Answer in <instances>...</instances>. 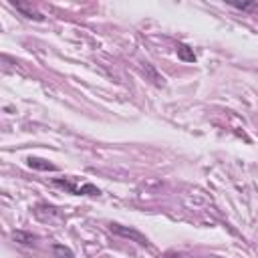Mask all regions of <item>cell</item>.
<instances>
[{
    "label": "cell",
    "mask_w": 258,
    "mask_h": 258,
    "mask_svg": "<svg viewBox=\"0 0 258 258\" xmlns=\"http://www.w3.org/2000/svg\"><path fill=\"white\" fill-rule=\"evenodd\" d=\"M111 228V232L113 234H119V236H125V238H131L133 242H138V244H141V246H149V242H147V238L141 234V232H138V230H133V228H125V226H119V224H111L109 226Z\"/></svg>",
    "instance_id": "1"
},
{
    "label": "cell",
    "mask_w": 258,
    "mask_h": 258,
    "mask_svg": "<svg viewBox=\"0 0 258 258\" xmlns=\"http://www.w3.org/2000/svg\"><path fill=\"white\" fill-rule=\"evenodd\" d=\"M55 184L57 186H61V188H65V189H69L71 194H77V196H81V194H89V196H99L101 192L95 186H91V184H85V186H81V188H77L75 184H71V182H67V180H55Z\"/></svg>",
    "instance_id": "2"
},
{
    "label": "cell",
    "mask_w": 258,
    "mask_h": 258,
    "mask_svg": "<svg viewBox=\"0 0 258 258\" xmlns=\"http://www.w3.org/2000/svg\"><path fill=\"white\" fill-rule=\"evenodd\" d=\"M12 6H15L20 12V15H24L26 18H31V20H43V15H40V12H36L29 4H24V2H12Z\"/></svg>",
    "instance_id": "3"
},
{
    "label": "cell",
    "mask_w": 258,
    "mask_h": 258,
    "mask_svg": "<svg viewBox=\"0 0 258 258\" xmlns=\"http://www.w3.org/2000/svg\"><path fill=\"white\" fill-rule=\"evenodd\" d=\"M29 166H31L33 170H40V172H55V170H57L52 164H49V161L40 159V157H29Z\"/></svg>",
    "instance_id": "4"
},
{
    "label": "cell",
    "mask_w": 258,
    "mask_h": 258,
    "mask_svg": "<svg viewBox=\"0 0 258 258\" xmlns=\"http://www.w3.org/2000/svg\"><path fill=\"white\" fill-rule=\"evenodd\" d=\"M12 238H15L18 244H34V236L29 234V232H20V230H17V232H12Z\"/></svg>",
    "instance_id": "5"
},
{
    "label": "cell",
    "mask_w": 258,
    "mask_h": 258,
    "mask_svg": "<svg viewBox=\"0 0 258 258\" xmlns=\"http://www.w3.org/2000/svg\"><path fill=\"white\" fill-rule=\"evenodd\" d=\"M178 55H180L182 61H188V63H194L196 61L194 51H189V47H186V45H180L178 47Z\"/></svg>",
    "instance_id": "6"
},
{
    "label": "cell",
    "mask_w": 258,
    "mask_h": 258,
    "mask_svg": "<svg viewBox=\"0 0 258 258\" xmlns=\"http://www.w3.org/2000/svg\"><path fill=\"white\" fill-rule=\"evenodd\" d=\"M52 250H55V254H59L61 258H73V250H69L67 246H61V244H55Z\"/></svg>",
    "instance_id": "7"
},
{
    "label": "cell",
    "mask_w": 258,
    "mask_h": 258,
    "mask_svg": "<svg viewBox=\"0 0 258 258\" xmlns=\"http://www.w3.org/2000/svg\"><path fill=\"white\" fill-rule=\"evenodd\" d=\"M234 8H240V10H254V8H258V4L256 2H230Z\"/></svg>",
    "instance_id": "8"
},
{
    "label": "cell",
    "mask_w": 258,
    "mask_h": 258,
    "mask_svg": "<svg viewBox=\"0 0 258 258\" xmlns=\"http://www.w3.org/2000/svg\"><path fill=\"white\" fill-rule=\"evenodd\" d=\"M164 258H182V256H180V254H173V252H172V254H166Z\"/></svg>",
    "instance_id": "9"
}]
</instances>
